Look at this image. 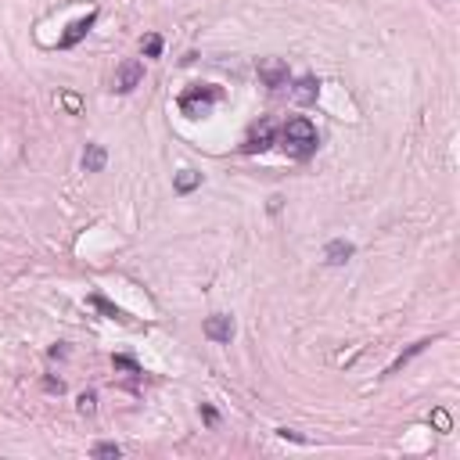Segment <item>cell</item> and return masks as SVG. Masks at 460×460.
Masks as SVG:
<instances>
[{"instance_id":"cell-7","label":"cell","mask_w":460,"mask_h":460,"mask_svg":"<svg viewBox=\"0 0 460 460\" xmlns=\"http://www.w3.org/2000/svg\"><path fill=\"white\" fill-rule=\"evenodd\" d=\"M353 241H342V237H338V241H327V248H324V263L327 266H345L349 259H353Z\"/></svg>"},{"instance_id":"cell-14","label":"cell","mask_w":460,"mask_h":460,"mask_svg":"<svg viewBox=\"0 0 460 460\" xmlns=\"http://www.w3.org/2000/svg\"><path fill=\"white\" fill-rule=\"evenodd\" d=\"M90 457H94V460H119L122 457V446H116V443H94Z\"/></svg>"},{"instance_id":"cell-4","label":"cell","mask_w":460,"mask_h":460,"mask_svg":"<svg viewBox=\"0 0 460 460\" xmlns=\"http://www.w3.org/2000/svg\"><path fill=\"white\" fill-rule=\"evenodd\" d=\"M140 80H144V62H137V58H126L119 68H116V94H130V90H137L140 86Z\"/></svg>"},{"instance_id":"cell-8","label":"cell","mask_w":460,"mask_h":460,"mask_svg":"<svg viewBox=\"0 0 460 460\" xmlns=\"http://www.w3.org/2000/svg\"><path fill=\"white\" fill-rule=\"evenodd\" d=\"M94 22H98V11H90L86 18H80V22H72V26H68V33H65L62 40H58V47H76V44L83 40V36L90 33V26H94Z\"/></svg>"},{"instance_id":"cell-16","label":"cell","mask_w":460,"mask_h":460,"mask_svg":"<svg viewBox=\"0 0 460 460\" xmlns=\"http://www.w3.org/2000/svg\"><path fill=\"white\" fill-rule=\"evenodd\" d=\"M58 104L65 108V112H72V116L83 112V101H80L76 94H68V90H62V94H58Z\"/></svg>"},{"instance_id":"cell-3","label":"cell","mask_w":460,"mask_h":460,"mask_svg":"<svg viewBox=\"0 0 460 460\" xmlns=\"http://www.w3.org/2000/svg\"><path fill=\"white\" fill-rule=\"evenodd\" d=\"M255 72H259L263 86H270V90H281L291 80V68H288L284 58H259V62H255Z\"/></svg>"},{"instance_id":"cell-2","label":"cell","mask_w":460,"mask_h":460,"mask_svg":"<svg viewBox=\"0 0 460 460\" xmlns=\"http://www.w3.org/2000/svg\"><path fill=\"white\" fill-rule=\"evenodd\" d=\"M223 98V90L219 86H191L187 94H180V112L187 119H201L212 112V104Z\"/></svg>"},{"instance_id":"cell-22","label":"cell","mask_w":460,"mask_h":460,"mask_svg":"<svg viewBox=\"0 0 460 460\" xmlns=\"http://www.w3.org/2000/svg\"><path fill=\"white\" fill-rule=\"evenodd\" d=\"M201 417H205V425H216V421H219V414L209 407V403H201Z\"/></svg>"},{"instance_id":"cell-18","label":"cell","mask_w":460,"mask_h":460,"mask_svg":"<svg viewBox=\"0 0 460 460\" xmlns=\"http://www.w3.org/2000/svg\"><path fill=\"white\" fill-rule=\"evenodd\" d=\"M80 414H86V417L98 414V392H83L80 396Z\"/></svg>"},{"instance_id":"cell-17","label":"cell","mask_w":460,"mask_h":460,"mask_svg":"<svg viewBox=\"0 0 460 460\" xmlns=\"http://www.w3.org/2000/svg\"><path fill=\"white\" fill-rule=\"evenodd\" d=\"M432 425H435V432H453V417L443 410V407H439V410H432Z\"/></svg>"},{"instance_id":"cell-12","label":"cell","mask_w":460,"mask_h":460,"mask_svg":"<svg viewBox=\"0 0 460 460\" xmlns=\"http://www.w3.org/2000/svg\"><path fill=\"white\" fill-rule=\"evenodd\" d=\"M104 162H108V155H104L101 144H86V151H83V169H86V173H101Z\"/></svg>"},{"instance_id":"cell-15","label":"cell","mask_w":460,"mask_h":460,"mask_svg":"<svg viewBox=\"0 0 460 460\" xmlns=\"http://www.w3.org/2000/svg\"><path fill=\"white\" fill-rule=\"evenodd\" d=\"M140 50H144V58H158V54H162V36L158 33H148L140 40Z\"/></svg>"},{"instance_id":"cell-6","label":"cell","mask_w":460,"mask_h":460,"mask_svg":"<svg viewBox=\"0 0 460 460\" xmlns=\"http://www.w3.org/2000/svg\"><path fill=\"white\" fill-rule=\"evenodd\" d=\"M270 144H273V122H270V119H259V122L248 130L241 151H245V155H255V151H266Z\"/></svg>"},{"instance_id":"cell-21","label":"cell","mask_w":460,"mask_h":460,"mask_svg":"<svg viewBox=\"0 0 460 460\" xmlns=\"http://www.w3.org/2000/svg\"><path fill=\"white\" fill-rule=\"evenodd\" d=\"M277 435H281V439H291V443H302V446L309 443V439H306V435H299V432H291V428H277Z\"/></svg>"},{"instance_id":"cell-9","label":"cell","mask_w":460,"mask_h":460,"mask_svg":"<svg viewBox=\"0 0 460 460\" xmlns=\"http://www.w3.org/2000/svg\"><path fill=\"white\" fill-rule=\"evenodd\" d=\"M317 90H320L317 76H302V80H295V86H291V98H295V104H313L317 101Z\"/></svg>"},{"instance_id":"cell-20","label":"cell","mask_w":460,"mask_h":460,"mask_svg":"<svg viewBox=\"0 0 460 460\" xmlns=\"http://www.w3.org/2000/svg\"><path fill=\"white\" fill-rule=\"evenodd\" d=\"M44 389H47L50 396H62V392H65V381H62V378H44Z\"/></svg>"},{"instance_id":"cell-19","label":"cell","mask_w":460,"mask_h":460,"mask_svg":"<svg viewBox=\"0 0 460 460\" xmlns=\"http://www.w3.org/2000/svg\"><path fill=\"white\" fill-rule=\"evenodd\" d=\"M112 363H116V371H130V374H140L137 360H130V356H112Z\"/></svg>"},{"instance_id":"cell-5","label":"cell","mask_w":460,"mask_h":460,"mask_svg":"<svg viewBox=\"0 0 460 460\" xmlns=\"http://www.w3.org/2000/svg\"><path fill=\"white\" fill-rule=\"evenodd\" d=\"M234 317H227V313H212V317H205V324H201V335H205L209 342H219L227 345L234 338Z\"/></svg>"},{"instance_id":"cell-10","label":"cell","mask_w":460,"mask_h":460,"mask_svg":"<svg viewBox=\"0 0 460 460\" xmlns=\"http://www.w3.org/2000/svg\"><path fill=\"white\" fill-rule=\"evenodd\" d=\"M428 345H432L428 338H421V342H414V345L407 349V353H399V356H396V360H392L389 367H385V378H392V374H399V371H403V367H407V363H410L414 356H421V353H425V349H428Z\"/></svg>"},{"instance_id":"cell-13","label":"cell","mask_w":460,"mask_h":460,"mask_svg":"<svg viewBox=\"0 0 460 460\" xmlns=\"http://www.w3.org/2000/svg\"><path fill=\"white\" fill-rule=\"evenodd\" d=\"M90 306H94V309H101L104 317L119 320V324H130V317H126V313H122L119 306H112V302H108V299H101V295H94V299H90Z\"/></svg>"},{"instance_id":"cell-1","label":"cell","mask_w":460,"mask_h":460,"mask_svg":"<svg viewBox=\"0 0 460 460\" xmlns=\"http://www.w3.org/2000/svg\"><path fill=\"white\" fill-rule=\"evenodd\" d=\"M281 140H284V151H288L291 158H309L313 151H317V144H320L317 126H313L306 116L288 119V122L281 126Z\"/></svg>"},{"instance_id":"cell-11","label":"cell","mask_w":460,"mask_h":460,"mask_svg":"<svg viewBox=\"0 0 460 460\" xmlns=\"http://www.w3.org/2000/svg\"><path fill=\"white\" fill-rule=\"evenodd\" d=\"M201 187V173L198 169H180L176 176H173V191L176 194H191V191H198Z\"/></svg>"}]
</instances>
